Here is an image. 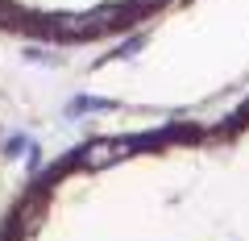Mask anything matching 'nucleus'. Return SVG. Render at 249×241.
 <instances>
[{
    "label": "nucleus",
    "instance_id": "1",
    "mask_svg": "<svg viewBox=\"0 0 249 241\" xmlns=\"http://www.w3.org/2000/svg\"><path fill=\"white\" fill-rule=\"evenodd\" d=\"M0 241H249V88L208 116L58 154L13 200Z\"/></svg>",
    "mask_w": 249,
    "mask_h": 241
},
{
    "label": "nucleus",
    "instance_id": "2",
    "mask_svg": "<svg viewBox=\"0 0 249 241\" xmlns=\"http://www.w3.org/2000/svg\"><path fill=\"white\" fill-rule=\"evenodd\" d=\"M175 4L178 0H0V34L37 46H96Z\"/></svg>",
    "mask_w": 249,
    "mask_h": 241
}]
</instances>
